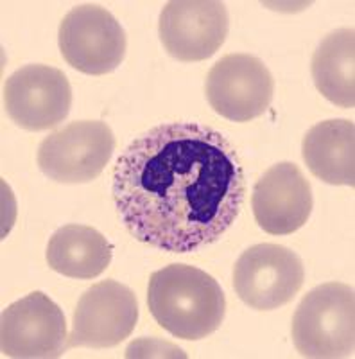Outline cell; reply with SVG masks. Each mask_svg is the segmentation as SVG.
<instances>
[{"label": "cell", "mask_w": 355, "mask_h": 359, "mask_svg": "<svg viewBox=\"0 0 355 359\" xmlns=\"http://www.w3.org/2000/svg\"><path fill=\"white\" fill-rule=\"evenodd\" d=\"M355 31L341 27L321 40L312 56V79L323 97L341 108L355 107Z\"/></svg>", "instance_id": "obj_15"}, {"label": "cell", "mask_w": 355, "mask_h": 359, "mask_svg": "<svg viewBox=\"0 0 355 359\" xmlns=\"http://www.w3.org/2000/svg\"><path fill=\"white\" fill-rule=\"evenodd\" d=\"M303 160L316 178L330 185H355V124L330 118L310 128L303 137Z\"/></svg>", "instance_id": "obj_13"}, {"label": "cell", "mask_w": 355, "mask_h": 359, "mask_svg": "<svg viewBox=\"0 0 355 359\" xmlns=\"http://www.w3.org/2000/svg\"><path fill=\"white\" fill-rule=\"evenodd\" d=\"M293 343L300 355L351 358L355 348V293L341 282H327L307 293L293 316Z\"/></svg>", "instance_id": "obj_3"}, {"label": "cell", "mask_w": 355, "mask_h": 359, "mask_svg": "<svg viewBox=\"0 0 355 359\" xmlns=\"http://www.w3.org/2000/svg\"><path fill=\"white\" fill-rule=\"evenodd\" d=\"M147 306L174 338L196 341L214 334L225 320L226 298L216 278L188 264H171L149 278Z\"/></svg>", "instance_id": "obj_2"}, {"label": "cell", "mask_w": 355, "mask_h": 359, "mask_svg": "<svg viewBox=\"0 0 355 359\" xmlns=\"http://www.w3.org/2000/svg\"><path fill=\"white\" fill-rule=\"evenodd\" d=\"M204 90L216 114L233 123H248L270 108L274 79L258 57L228 54L210 69Z\"/></svg>", "instance_id": "obj_9"}, {"label": "cell", "mask_w": 355, "mask_h": 359, "mask_svg": "<svg viewBox=\"0 0 355 359\" xmlns=\"http://www.w3.org/2000/svg\"><path fill=\"white\" fill-rule=\"evenodd\" d=\"M67 341L65 314L41 291H33L2 311L0 351L6 358H62Z\"/></svg>", "instance_id": "obj_7"}, {"label": "cell", "mask_w": 355, "mask_h": 359, "mask_svg": "<svg viewBox=\"0 0 355 359\" xmlns=\"http://www.w3.org/2000/svg\"><path fill=\"white\" fill-rule=\"evenodd\" d=\"M312 189L293 162L274 163L253 187L255 221L271 236H289L307 223L312 212Z\"/></svg>", "instance_id": "obj_12"}, {"label": "cell", "mask_w": 355, "mask_h": 359, "mask_svg": "<svg viewBox=\"0 0 355 359\" xmlns=\"http://www.w3.org/2000/svg\"><path fill=\"white\" fill-rule=\"evenodd\" d=\"M117 214L139 243L171 253L214 245L235 223L246 182L233 144L196 123L139 135L113 168Z\"/></svg>", "instance_id": "obj_1"}, {"label": "cell", "mask_w": 355, "mask_h": 359, "mask_svg": "<svg viewBox=\"0 0 355 359\" xmlns=\"http://www.w3.org/2000/svg\"><path fill=\"white\" fill-rule=\"evenodd\" d=\"M113 149V131L106 123L76 121L41 140L38 165L57 184H88L104 171Z\"/></svg>", "instance_id": "obj_5"}, {"label": "cell", "mask_w": 355, "mask_h": 359, "mask_svg": "<svg viewBox=\"0 0 355 359\" xmlns=\"http://www.w3.org/2000/svg\"><path fill=\"white\" fill-rule=\"evenodd\" d=\"M46 257L56 273L88 280L106 271L113 257V245L92 226L72 223L53 233Z\"/></svg>", "instance_id": "obj_14"}, {"label": "cell", "mask_w": 355, "mask_h": 359, "mask_svg": "<svg viewBox=\"0 0 355 359\" xmlns=\"http://www.w3.org/2000/svg\"><path fill=\"white\" fill-rule=\"evenodd\" d=\"M57 43L72 69L88 76H104L123 63L127 41L123 25L108 9L79 4L63 17Z\"/></svg>", "instance_id": "obj_4"}, {"label": "cell", "mask_w": 355, "mask_h": 359, "mask_svg": "<svg viewBox=\"0 0 355 359\" xmlns=\"http://www.w3.org/2000/svg\"><path fill=\"white\" fill-rule=\"evenodd\" d=\"M4 107L17 126L43 131L63 123L72 107V88L65 74L49 65H25L4 85Z\"/></svg>", "instance_id": "obj_11"}, {"label": "cell", "mask_w": 355, "mask_h": 359, "mask_svg": "<svg viewBox=\"0 0 355 359\" xmlns=\"http://www.w3.org/2000/svg\"><path fill=\"white\" fill-rule=\"evenodd\" d=\"M228 29L226 6L217 0H172L160 13V40L178 62L209 60L225 43Z\"/></svg>", "instance_id": "obj_10"}, {"label": "cell", "mask_w": 355, "mask_h": 359, "mask_svg": "<svg viewBox=\"0 0 355 359\" xmlns=\"http://www.w3.org/2000/svg\"><path fill=\"white\" fill-rule=\"evenodd\" d=\"M305 280L302 259L282 245L262 243L244 250L233 266V287L242 302L257 311L286 306Z\"/></svg>", "instance_id": "obj_6"}, {"label": "cell", "mask_w": 355, "mask_h": 359, "mask_svg": "<svg viewBox=\"0 0 355 359\" xmlns=\"http://www.w3.org/2000/svg\"><path fill=\"white\" fill-rule=\"evenodd\" d=\"M139 322L135 293L117 280H102L86 290L74 311L67 351L110 348L130 338Z\"/></svg>", "instance_id": "obj_8"}]
</instances>
